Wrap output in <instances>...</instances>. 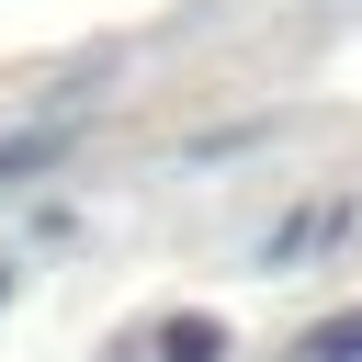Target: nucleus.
Instances as JSON below:
<instances>
[{"label": "nucleus", "mask_w": 362, "mask_h": 362, "mask_svg": "<svg viewBox=\"0 0 362 362\" xmlns=\"http://www.w3.org/2000/svg\"><path fill=\"white\" fill-rule=\"evenodd\" d=\"M294 362H362V305H339V317H317V328L294 339Z\"/></svg>", "instance_id": "obj_3"}, {"label": "nucleus", "mask_w": 362, "mask_h": 362, "mask_svg": "<svg viewBox=\"0 0 362 362\" xmlns=\"http://www.w3.org/2000/svg\"><path fill=\"white\" fill-rule=\"evenodd\" d=\"M147 351H158V362H226V317H204V305H192V317H170Z\"/></svg>", "instance_id": "obj_1"}, {"label": "nucleus", "mask_w": 362, "mask_h": 362, "mask_svg": "<svg viewBox=\"0 0 362 362\" xmlns=\"http://www.w3.org/2000/svg\"><path fill=\"white\" fill-rule=\"evenodd\" d=\"M68 158V124H23V136H0V181H23V170H57Z\"/></svg>", "instance_id": "obj_2"}, {"label": "nucleus", "mask_w": 362, "mask_h": 362, "mask_svg": "<svg viewBox=\"0 0 362 362\" xmlns=\"http://www.w3.org/2000/svg\"><path fill=\"white\" fill-rule=\"evenodd\" d=\"M0 294H11V272H0Z\"/></svg>", "instance_id": "obj_4"}]
</instances>
